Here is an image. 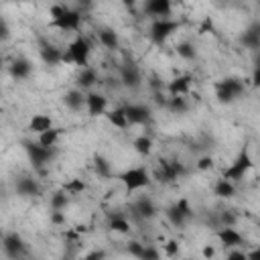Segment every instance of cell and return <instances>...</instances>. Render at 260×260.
Instances as JSON below:
<instances>
[{"label": "cell", "mask_w": 260, "mask_h": 260, "mask_svg": "<svg viewBox=\"0 0 260 260\" xmlns=\"http://www.w3.org/2000/svg\"><path fill=\"white\" fill-rule=\"evenodd\" d=\"M244 93V81L238 77H225L215 83V98L219 104H232Z\"/></svg>", "instance_id": "cell-1"}, {"label": "cell", "mask_w": 260, "mask_h": 260, "mask_svg": "<svg viewBox=\"0 0 260 260\" xmlns=\"http://www.w3.org/2000/svg\"><path fill=\"white\" fill-rule=\"evenodd\" d=\"M22 146H24V150H26L30 162H32V169L43 175L45 173V167L53 158V148H47V146H43L39 142H28V140H24Z\"/></svg>", "instance_id": "cell-2"}, {"label": "cell", "mask_w": 260, "mask_h": 260, "mask_svg": "<svg viewBox=\"0 0 260 260\" xmlns=\"http://www.w3.org/2000/svg\"><path fill=\"white\" fill-rule=\"evenodd\" d=\"M252 167H254V160H252L248 148H242L240 154L236 156V160L221 173V177H223V179H230V181H234V183H238V181H242V179L246 177V173H248Z\"/></svg>", "instance_id": "cell-3"}, {"label": "cell", "mask_w": 260, "mask_h": 260, "mask_svg": "<svg viewBox=\"0 0 260 260\" xmlns=\"http://www.w3.org/2000/svg\"><path fill=\"white\" fill-rule=\"evenodd\" d=\"M118 179L122 181V185L126 187L128 193L138 191V189H144V187L150 185V177H148V171L144 167H130L124 173H120Z\"/></svg>", "instance_id": "cell-4"}, {"label": "cell", "mask_w": 260, "mask_h": 260, "mask_svg": "<svg viewBox=\"0 0 260 260\" xmlns=\"http://www.w3.org/2000/svg\"><path fill=\"white\" fill-rule=\"evenodd\" d=\"M179 26H181L179 20H173V18H154L152 24H150L148 35H150L152 43L162 45V43H165V41H167Z\"/></svg>", "instance_id": "cell-5"}, {"label": "cell", "mask_w": 260, "mask_h": 260, "mask_svg": "<svg viewBox=\"0 0 260 260\" xmlns=\"http://www.w3.org/2000/svg\"><path fill=\"white\" fill-rule=\"evenodd\" d=\"M185 173H187V171H185L183 162H179V160H167V158L158 160L156 179H158L160 183H175V181H179Z\"/></svg>", "instance_id": "cell-6"}, {"label": "cell", "mask_w": 260, "mask_h": 260, "mask_svg": "<svg viewBox=\"0 0 260 260\" xmlns=\"http://www.w3.org/2000/svg\"><path fill=\"white\" fill-rule=\"evenodd\" d=\"M49 24H51L53 28L63 30V32H75V30H79V26H81V10H77V8H67L59 18L51 20Z\"/></svg>", "instance_id": "cell-7"}, {"label": "cell", "mask_w": 260, "mask_h": 260, "mask_svg": "<svg viewBox=\"0 0 260 260\" xmlns=\"http://www.w3.org/2000/svg\"><path fill=\"white\" fill-rule=\"evenodd\" d=\"M69 51H71V55H73V63L77 65V67H87L89 63V53H91V45H89V41L85 39V37H75L71 43H69V47H67Z\"/></svg>", "instance_id": "cell-8"}, {"label": "cell", "mask_w": 260, "mask_h": 260, "mask_svg": "<svg viewBox=\"0 0 260 260\" xmlns=\"http://www.w3.org/2000/svg\"><path fill=\"white\" fill-rule=\"evenodd\" d=\"M2 250L8 258H18L24 254V242L16 232H8L2 238Z\"/></svg>", "instance_id": "cell-9"}, {"label": "cell", "mask_w": 260, "mask_h": 260, "mask_svg": "<svg viewBox=\"0 0 260 260\" xmlns=\"http://www.w3.org/2000/svg\"><path fill=\"white\" fill-rule=\"evenodd\" d=\"M124 110H126L130 126H140V124H146L150 120V110L144 104H126Z\"/></svg>", "instance_id": "cell-10"}, {"label": "cell", "mask_w": 260, "mask_h": 260, "mask_svg": "<svg viewBox=\"0 0 260 260\" xmlns=\"http://www.w3.org/2000/svg\"><path fill=\"white\" fill-rule=\"evenodd\" d=\"M173 12L171 0H146L144 4V14H148L152 20L154 18H169Z\"/></svg>", "instance_id": "cell-11"}, {"label": "cell", "mask_w": 260, "mask_h": 260, "mask_svg": "<svg viewBox=\"0 0 260 260\" xmlns=\"http://www.w3.org/2000/svg\"><path fill=\"white\" fill-rule=\"evenodd\" d=\"M85 108L89 116H102L108 112V100L98 91H89L85 93Z\"/></svg>", "instance_id": "cell-12"}, {"label": "cell", "mask_w": 260, "mask_h": 260, "mask_svg": "<svg viewBox=\"0 0 260 260\" xmlns=\"http://www.w3.org/2000/svg\"><path fill=\"white\" fill-rule=\"evenodd\" d=\"M130 209H132V213H134L136 217H140V219H152V217L156 215V205H154L148 197L136 199V201L130 205Z\"/></svg>", "instance_id": "cell-13"}, {"label": "cell", "mask_w": 260, "mask_h": 260, "mask_svg": "<svg viewBox=\"0 0 260 260\" xmlns=\"http://www.w3.org/2000/svg\"><path fill=\"white\" fill-rule=\"evenodd\" d=\"M217 240L225 246V248H236L242 244V234L234 230V225H219V230L215 232Z\"/></svg>", "instance_id": "cell-14"}, {"label": "cell", "mask_w": 260, "mask_h": 260, "mask_svg": "<svg viewBox=\"0 0 260 260\" xmlns=\"http://www.w3.org/2000/svg\"><path fill=\"white\" fill-rule=\"evenodd\" d=\"M240 43H242L246 49H250V51H258V49H260V22L250 24V26L244 30V35L240 37Z\"/></svg>", "instance_id": "cell-15"}, {"label": "cell", "mask_w": 260, "mask_h": 260, "mask_svg": "<svg viewBox=\"0 0 260 260\" xmlns=\"http://www.w3.org/2000/svg\"><path fill=\"white\" fill-rule=\"evenodd\" d=\"M120 81H122L124 87L138 89L140 83H142V77H140V71H138L134 65H126V67H122V71H120Z\"/></svg>", "instance_id": "cell-16"}, {"label": "cell", "mask_w": 260, "mask_h": 260, "mask_svg": "<svg viewBox=\"0 0 260 260\" xmlns=\"http://www.w3.org/2000/svg\"><path fill=\"white\" fill-rule=\"evenodd\" d=\"M191 75H179L167 83V93L169 95H187L191 87Z\"/></svg>", "instance_id": "cell-17"}, {"label": "cell", "mask_w": 260, "mask_h": 260, "mask_svg": "<svg viewBox=\"0 0 260 260\" xmlns=\"http://www.w3.org/2000/svg\"><path fill=\"white\" fill-rule=\"evenodd\" d=\"M14 187H16V193L20 197H35L41 193V187H39L37 179H32V177H20Z\"/></svg>", "instance_id": "cell-18"}, {"label": "cell", "mask_w": 260, "mask_h": 260, "mask_svg": "<svg viewBox=\"0 0 260 260\" xmlns=\"http://www.w3.org/2000/svg\"><path fill=\"white\" fill-rule=\"evenodd\" d=\"M100 81V75H98V71L93 69V67H81V71H79V75H77V79H75V83H77V87L79 89H91L95 83Z\"/></svg>", "instance_id": "cell-19"}, {"label": "cell", "mask_w": 260, "mask_h": 260, "mask_svg": "<svg viewBox=\"0 0 260 260\" xmlns=\"http://www.w3.org/2000/svg\"><path fill=\"white\" fill-rule=\"evenodd\" d=\"M55 124H53V118L49 114H35L30 118V122H28V130L32 134H41V132H45V130H49Z\"/></svg>", "instance_id": "cell-20"}, {"label": "cell", "mask_w": 260, "mask_h": 260, "mask_svg": "<svg viewBox=\"0 0 260 260\" xmlns=\"http://www.w3.org/2000/svg\"><path fill=\"white\" fill-rule=\"evenodd\" d=\"M63 102H65V106L69 108V110H73V112H79L81 108H85V93L77 87V89H69L67 93H65V98H63Z\"/></svg>", "instance_id": "cell-21"}, {"label": "cell", "mask_w": 260, "mask_h": 260, "mask_svg": "<svg viewBox=\"0 0 260 260\" xmlns=\"http://www.w3.org/2000/svg\"><path fill=\"white\" fill-rule=\"evenodd\" d=\"M30 71H32V65H30L28 59H22L20 57V59H14L10 63V75L14 79H26L30 75Z\"/></svg>", "instance_id": "cell-22"}, {"label": "cell", "mask_w": 260, "mask_h": 260, "mask_svg": "<svg viewBox=\"0 0 260 260\" xmlns=\"http://www.w3.org/2000/svg\"><path fill=\"white\" fill-rule=\"evenodd\" d=\"M41 59L45 65H59L63 61V51L53 47V45H43L41 47Z\"/></svg>", "instance_id": "cell-23"}, {"label": "cell", "mask_w": 260, "mask_h": 260, "mask_svg": "<svg viewBox=\"0 0 260 260\" xmlns=\"http://www.w3.org/2000/svg\"><path fill=\"white\" fill-rule=\"evenodd\" d=\"M106 118H108V122H110L112 126H116V128H120V130H124V128L130 126V124H128V116H126L124 106H122V108L108 110V112H106Z\"/></svg>", "instance_id": "cell-24"}, {"label": "cell", "mask_w": 260, "mask_h": 260, "mask_svg": "<svg viewBox=\"0 0 260 260\" xmlns=\"http://www.w3.org/2000/svg\"><path fill=\"white\" fill-rule=\"evenodd\" d=\"M213 193H215L217 197H221V199H232V197L236 195V183L221 177V179L213 185Z\"/></svg>", "instance_id": "cell-25"}, {"label": "cell", "mask_w": 260, "mask_h": 260, "mask_svg": "<svg viewBox=\"0 0 260 260\" xmlns=\"http://www.w3.org/2000/svg\"><path fill=\"white\" fill-rule=\"evenodd\" d=\"M61 132H63V128H57V126H53V128H49V130L41 132L37 142H39V144H43V146H47V148H53V146L57 144V140H59Z\"/></svg>", "instance_id": "cell-26"}, {"label": "cell", "mask_w": 260, "mask_h": 260, "mask_svg": "<svg viewBox=\"0 0 260 260\" xmlns=\"http://www.w3.org/2000/svg\"><path fill=\"white\" fill-rule=\"evenodd\" d=\"M110 230L116 232V234L128 236L132 228H130V221H128L124 215H112V217H110Z\"/></svg>", "instance_id": "cell-27"}, {"label": "cell", "mask_w": 260, "mask_h": 260, "mask_svg": "<svg viewBox=\"0 0 260 260\" xmlns=\"http://www.w3.org/2000/svg\"><path fill=\"white\" fill-rule=\"evenodd\" d=\"M167 110H171L173 114H185L189 110V104H187L185 95H169Z\"/></svg>", "instance_id": "cell-28"}, {"label": "cell", "mask_w": 260, "mask_h": 260, "mask_svg": "<svg viewBox=\"0 0 260 260\" xmlns=\"http://www.w3.org/2000/svg\"><path fill=\"white\" fill-rule=\"evenodd\" d=\"M167 217H169V221L173 223V225H177V228H181L185 221H187V215L183 213V209L179 207V203H173L171 207H167Z\"/></svg>", "instance_id": "cell-29"}, {"label": "cell", "mask_w": 260, "mask_h": 260, "mask_svg": "<svg viewBox=\"0 0 260 260\" xmlns=\"http://www.w3.org/2000/svg\"><path fill=\"white\" fill-rule=\"evenodd\" d=\"M98 39H100V43H102L106 49H116L118 43H120L118 35H116L112 28H102V30L98 32Z\"/></svg>", "instance_id": "cell-30"}, {"label": "cell", "mask_w": 260, "mask_h": 260, "mask_svg": "<svg viewBox=\"0 0 260 260\" xmlns=\"http://www.w3.org/2000/svg\"><path fill=\"white\" fill-rule=\"evenodd\" d=\"M132 146H134V150H136L140 156H148V154L152 152V140H150L146 134L136 136L134 142H132Z\"/></svg>", "instance_id": "cell-31"}, {"label": "cell", "mask_w": 260, "mask_h": 260, "mask_svg": "<svg viewBox=\"0 0 260 260\" xmlns=\"http://www.w3.org/2000/svg\"><path fill=\"white\" fill-rule=\"evenodd\" d=\"M175 51H177V55H179L181 59H185V61H193V59L197 57L195 45H193V43H189V41H183V43H179Z\"/></svg>", "instance_id": "cell-32"}, {"label": "cell", "mask_w": 260, "mask_h": 260, "mask_svg": "<svg viewBox=\"0 0 260 260\" xmlns=\"http://www.w3.org/2000/svg\"><path fill=\"white\" fill-rule=\"evenodd\" d=\"M93 171L98 173V177H104V179H106V177L112 175V165L108 162V158L95 154V156H93Z\"/></svg>", "instance_id": "cell-33"}, {"label": "cell", "mask_w": 260, "mask_h": 260, "mask_svg": "<svg viewBox=\"0 0 260 260\" xmlns=\"http://www.w3.org/2000/svg\"><path fill=\"white\" fill-rule=\"evenodd\" d=\"M63 189H65L69 195H81V193L87 189V185H85V181H83V179L73 177V179H69L67 183H63Z\"/></svg>", "instance_id": "cell-34"}, {"label": "cell", "mask_w": 260, "mask_h": 260, "mask_svg": "<svg viewBox=\"0 0 260 260\" xmlns=\"http://www.w3.org/2000/svg\"><path fill=\"white\" fill-rule=\"evenodd\" d=\"M67 205H69V193L61 187L51 195V209H65Z\"/></svg>", "instance_id": "cell-35"}, {"label": "cell", "mask_w": 260, "mask_h": 260, "mask_svg": "<svg viewBox=\"0 0 260 260\" xmlns=\"http://www.w3.org/2000/svg\"><path fill=\"white\" fill-rule=\"evenodd\" d=\"M236 221H238V215L232 209H223L219 213V225H236Z\"/></svg>", "instance_id": "cell-36"}, {"label": "cell", "mask_w": 260, "mask_h": 260, "mask_svg": "<svg viewBox=\"0 0 260 260\" xmlns=\"http://www.w3.org/2000/svg\"><path fill=\"white\" fill-rule=\"evenodd\" d=\"M49 219H51V223H53V225H65V221H67V217H65V211H63V209H53Z\"/></svg>", "instance_id": "cell-37"}, {"label": "cell", "mask_w": 260, "mask_h": 260, "mask_svg": "<svg viewBox=\"0 0 260 260\" xmlns=\"http://www.w3.org/2000/svg\"><path fill=\"white\" fill-rule=\"evenodd\" d=\"M142 252H144V244H140V242H136V240H132V242L128 244V254H132V256H136V258H142Z\"/></svg>", "instance_id": "cell-38"}, {"label": "cell", "mask_w": 260, "mask_h": 260, "mask_svg": "<svg viewBox=\"0 0 260 260\" xmlns=\"http://www.w3.org/2000/svg\"><path fill=\"white\" fill-rule=\"evenodd\" d=\"M197 169L199 171H211L213 169V158L211 156H201L197 160Z\"/></svg>", "instance_id": "cell-39"}, {"label": "cell", "mask_w": 260, "mask_h": 260, "mask_svg": "<svg viewBox=\"0 0 260 260\" xmlns=\"http://www.w3.org/2000/svg\"><path fill=\"white\" fill-rule=\"evenodd\" d=\"M162 246H165L167 256H177V254H179V242H177V240H169V242L162 244Z\"/></svg>", "instance_id": "cell-40"}, {"label": "cell", "mask_w": 260, "mask_h": 260, "mask_svg": "<svg viewBox=\"0 0 260 260\" xmlns=\"http://www.w3.org/2000/svg\"><path fill=\"white\" fill-rule=\"evenodd\" d=\"M160 256V252L156 250V248H152V246H144V252H142V258H146V260H156Z\"/></svg>", "instance_id": "cell-41"}, {"label": "cell", "mask_w": 260, "mask_h": 260, "mask_svg": "<svg viewBox=\"0 0 260 260\" xmlns=\"http://www.w3.org/2000/svg\"><path fill=\"white\" fill-rule=\"evenodd\" d=\"M65 10H67V6H61V4H55V6H51V8H49V16H51V20L59 18V16H61Z\"/></svg>", "instance_id": "cell-42"}, {"label": "cell", "mask_w": 260, "mask_h": 260, "mask_svg": "<svg viewBox=\"0 0 260 260\" xmlns=\"http://www.w3.org/2000/svg\"><path fill=\"white\" fill-rule=\"evenodd\" d=\"M150 87H152L154 91H162V89H167V85L162 83L160 77H152V79H150Z\"/></svg>", "instance_id": "cell-43"}, {"label": "cell", "mask_w": 260, "mask_h": 260, "mask_svg": "<svg viewBox=\"0 0 260 260\" xmlns=\"http://www.w3.org/2000/svg\"><path fill=\"white\" fill-rule=\"evenodd\" d=\"M252 85L260 87V67H254V71H252Z\"/></svg>", "instance_id": "cell-44"}, {"label": "cell", "mask_w": 260, "mask_h": 260, "mask_svg": "<svg viewBox=\"0 0 260 260\" xmlns=\"http://www.w3.org/2000/svg\"><path fill=\"white\" fill-rule=\"evenodd\" d=\"M61 63H65V65H75V63H73V55H71L69 49L63 51V61H61Z\"/></svg>", "instance_id": "cell-45"}, {"label": "cell", "mask_w": 260, "mask_h": 260, "mask_svg": "<svg viewBox=\"0 0 260 260\" xmlns=\"http://www.w3.org/2000/svg\"><path fill=\"white\" fill-rule=\"evenodd\" d=\"M201 254H203L205 258H213V256H215V248L207 244V246H203V250H201Z\"/></svg>", "instance_id": "cell-46"}, {"label": "cell", "mask_w": 260, "mask_h": 260, "mask_svg": "<svg viewBox=\"0 0 260 260\" xmlns=\"http://www.w3.org/2000/svg\"><path fill=\"white\" fill-rule=\"evenodd\" d=\"M228 258H242V260H244V258H248V254L242 252V250H230V252H228Z\"/></svg>", "instance_id": "cell-47"}, {"label": "cell", "mask_w": 260, "mask_h": 260, "mask_svg": "<svg viewBox=\"0 0 260 260\" xmlns=\"http://www.w3.org/2000/svg\"><path fill=\"white\" fill-rule=\"evenodd\" d=\"M91 4H93V0H77V6H79L81 10H89Z\"/></svg>", "instance_id": "cell-48"}, {"label": "cell", "mask_w": 260, "mask_h": 260, "mask_svg": "<svg viewBox=\"0 0 260 260\" xmlns=\"http://www.w3.org/2000/svg\"><path fill=\"white\" fill-rule=\"evenodd\" d=\"M246 254H248L250 260H260V248H254V250H250V252H246Z\"/></svg>", "instance_id": "cell-49"}, {"label": "cell", "mask_w": 260, "mask_h": 260, "mask_svg": "<svg viewBox=\"0 0 260 260\" xmlns=\"http://www.w3.org/2000/svg\"><path fill=\"white\" fill-rule=\"evenodd\" d=\"M104 256H106V254H104L102 250H93V252H89L85 258H104Z\"/></svg>", "instance_id": "cell-50"}, {"label": "cell", "mask_w": 260, "mask_h": 260, "mask_svg": "<svg viewBox=\"0 0 260 260\" xmlns=\"http://www.w3.org/2000/svg\"><path fill=\"white\" fill-rule=\"evenodd\" d=\"M0 35H2V39H8V24L6 22H2V26H0Z\"/></svg>", "instance_id": "cell-51"}, {"label": "cell", "mask_w": 260, "mask_h": 260, "mask_svg": "<svg viewBox=\"0 0 260 260\" xmlns=\"http://www.w3.org/2000/svg\"><path fill=\"white\" fill-rule=\"evenodd\" d=\"M254 67H260V49L256 51V57H254Z\"/></svg>", "instance_id": "cell-52"}, {"label": "cell", "mask_w": 260, "mask_h": 260, "mask_svg": "<svg viewBox=\"0 0 260 260\" xmlns=\"http://www.w3.org/2000/svg\"><path fill=\"white\" fill-rule=\"evenodd\" d=\"M136 2H138V0H122V4H124V6H134Z\"/></svg>", "instance_id": "cell-53"}, {"label": "cell", "mask_w": 260, "mask_h": 260, "mask_svg": "<svg viewBox=\"0 0 260 260\" xmlns=\"http://www.w3.org/2000/svg\"><path fill=\"white\" fill-rule=\"evenodd\" d=\"M258 8H260V0H258Z\"/></svg>", "instance_id": "cell-54"}, {"label": "cell", "mask_w": 260, "mask_h": 260, "mask_svg": "<svg viewBox=\"0 0 260 260\" xmlns=\"http://www.w3.org/2000/svg\"><path fill=\"white\" fill-rule=\"evenodd\" d=\"M258 225H260V223H258Z\"/></svg>", "instance_id": "cell-55"}]
</instances>
